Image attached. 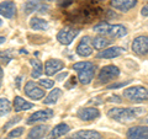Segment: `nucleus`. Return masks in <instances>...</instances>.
Returning <instances> with one entry per match:
<instances>
[{
	"mask_svg": "<svg viewBox=\"0 0 148 139\" xmlns=\"http://www.w3.org/2000/svg\"><path fill=\"white\" fill-rule=\"evenodd\" d=\"M143 113H145V110L141 107H127V108L114 107L109 110L108 116L111 119H114V121L126 123V122H131L133 119L138 118Z\"/></svg>",
	"mask_w": 148,
	"mask_h": 139,
	"instance_id": "nucleus-1",
	"label": "nucleus"
},
{
	"mask_svg": "<svg viewBox=\"0 0 148 139\" xmlns=\"http://www.w3.org/2000/svg\"><path fill=\"white\" fill-rule=\"evenodd\" d=\"M94 32L101 36H109L111 38H121L127 35V29L122 25H110L103 22L94 26Z\"/></svg>",
	"mask_w": 148,
	"mask_h": 139,
	"instance_id": "nucleus-2",
	"label": "nucleus"
},
{
	"mask_svg": "<svg viewBox=\"0 0 148 139\" xmlns=\"http://www.w3.org/2000/svg\"><path fill=\"white\" fill-rule=\"evenodd\" d=\"M73 69L78 72V79L82 84L88 85L92 81V79L95 76L96 67L90 62H79L74 64Z\"/></svg>",
	"mask_w": 148,
	"mask_h": 139,
	"instance_id": "nucleus-3",
	"label": "nucleus"
},
{
	"mask_svg": "<svg viewBox=\"0 0 148 139\" xmlns=\"http://www.w3.org/2000/svg\"><path fill=\"white\" fill-rule=\"evenodd\" d=\"M123 97L132 102L148 101V90L143 86H131L123 90Z\"/></svg>",
	"mask_w": 148,
	"mask_h": 139,
	"instance_id": "nucleus-4",
	"label": "nucleus"
},
{
	"mask_svg": "<svg viewBox=\"0 0 148 139\" xmlns=\"http://www.w3.org/2000/svg\"><path fill=\"white\" fill-rule=\"evenodd\" d=\"M120 75V69L116 65H106L99 73V82L101 84H108V82L115 80Z\"/></svg>",
	"mask_w": 148,
	"mask_h": 139,
	"instance_id": "nucleus-5",
	"label": "nucleus"
},
{
	"mask_svg": "<svg viewBox=\"0 0 148 139\" xmlns=\"http://www.w3.org/2000/svg\"><path fill=\"white\" fill-rule=\"evenodd\" d=\"M79 35V30L74 29V27H64L57 33V40L59 43H62L64 46L71 44L74 38Z\"/></svg>",
	"mask_w": 148,
	"mask_h": 139,
	"instance_id": "nucleus-6",
	"label": "nucleus"
},
{
	"mask_svg": "<svg viewBox=\"0 0 148 139\" xmlns=\"http://www.w3.org/2000/svg\"><path fill=\"white\" fill-rule=\"evenodd\" d=\"M24 90H25V94L29 96L30 99L35 100V101H38V100H41V99H43L45 97V90L41 89V87L34 81L26 82Z\"/></svg>",
	"mask_w": 148,
	"mask_h": 139,
	"instance_id": "nucleus-7",
	"label": "nucleus"
},
{
	"mask_svg": "<svg viewBox=\"0 0 148 139\" xmlns=\"http://www.w3.org/2000/svg\"><path fill=\"white\" fill-rule=\"evenodd\" d=\"M132 50L138 55L148 54V36H138L132 42Z\"/></svg>",
	"mask_w": 148,
	"mask_h": 139,
	"instance_id": "nucleus-8",
	"label": "nucleus"
},
{
	"mask_svg": "<svg viewBox=\"0 0 148 139\" xmlns=\"http://www.w3.org/2000/svg\"><path fill=\"white\" fill-rule=\"evenodd\" d=\"M53 117V110H41V111H37V112L32 113L29 119H27V124H35V123H38V122H45V121H48Z\"/></svg>",
	"mask_w": 148,
	"mask_h": 139,
	"instance_id": "nucleus-9",
	"label": "nucleus"
},
{
	"mask_svg": "<svg viewBox=\"0 0 148 139\" xmlns=\"http://www.w3.org/2000/svg\"><path fill=\"white\" fill-rule=\"evenodd\" d=\"M64 68V63L61 59H48L45 63V73L47 76H52Z\"/></svg>",
	"mask_w": 148,
	"mask_h": 139,
	"instance_id": "nucleus-10",
	"label": "nucleus"
},
{
	"mask_svg": "<svg viewBox=\"0 0 148 139\" xmlns=\"http://www.w3.org/2000/svg\"><path fill=\"white\" fill-rule=\"evenodd\" d=\"M92 53V44L89 36L83 37L79 44L77 46V54L80 57H89Z\"/></svg>",
	"mask_w": 148,
	"mask_h": 139,
	"instance_id": "nucleus-11",
	"label": "nucleus"
},
{
	"mask_svg": "<svg viewBox=\"0 0 148 139\" xmlns=\"http://www.w3.org/2000/svg\"><path fill=\"white\" fill-rule=\"evenodd\" d=\"M78 118H80L82 121H94L100 116V111L95 107H84V108H80L78 111Z\"/></svg>",
	"mask_w": 148,
	"mask_h": 139,
	"instance_id": "nucleus-12",
	"label": "nucleus"
},
{
	"mask_svg": "<svg viewBox=\"0 0 148 139\" xmlns=\"http://www.w3.org/2000/svg\"><path fill=\"white\" fill-rule=\"evenodd\" d=\"M48 10V6L45 5L43 3L38 1V0H27L24 5V12L25 14H32V12H36V11H41V12H45Z\"/></svg>",
	"mask_w": 148,
	"mask_h": 139,
	"instance_id": "nucleus-13",
	"label": "nucleus"
},
{
	"mask_svg": "<svg viewBox=\"0 0 148 139\" xmlns=\"http://www.w3.org/2000/svg\"><path fill=\"white\" fill-rule=\"evenodd\" d=\"M138 0H111L110 5L112 6L115 10L127 12L128 10H131L132 7H135L137 5Z\"/></svg>",
	"mask_w": 148,
	"mask_h": 139,
	"instance_id": "nucleus-14",
	"label": "nucleus"
},
{
	"mask_svg": "<svg viewBox=\"0 0 148 139\" xmlns=\"http://www.w3.org/2000/svg\"><path fill=\"white\" fill-rule=\"evenodd\" d=\"M0 15L6 17V18H12L16 16V5L14 1L6 0V1L0 3Z\"/></svg>",
	"mask_w": 148,
	"mask_h": 139,
	"instance_id": "nucleus-15",
	"label": "nucleus"
},
{
	"mask_svg": "<svg viewBox=\"0 0 148 139\" xmlns=\"http://www.w3.org/2000/svg\"><path fill=\"white\" fill-rule=\"evenodd\" d=\"M127 139H148V127L136 126L127 131Z\"/></svg>",
	"mask_w": 148,
	"mask_h": 139,
	"instance_id": "nucleus-16",
	"label": "nucleus"
},
{
	"mask_svg": "<svg viewBox=\"0 0 148 139\" xmlns=\"http://www.w3.org/2000/svg\"><path fill=\"white\" fill-rule=\"evenodd\" d=\"M49 131V127L46 124H38L30 129L26 139H43Z\"/></svg>",
	"mask_w": 148,
	"mask_h": 139,
	"instance_id": "nucleus-17",
	"label": "nucleus"
},
{
	"mask_svg": "<svg viewBox=\"0 0 148 139\" xmlns=\"http://www.w3.org/2000/svg\"><path fill=\"white\" fill-rule=\"evenodd\" d=\"M123 53V49L121 47H117V46H114V47H109L106 49H103L100 53H98L96 57L100 59H111V58H116L119 55H121Z\"/></svg>",
	"mask_w": 148,
	"mask_h": 139,
	"instance_id": "nucleus-18",
	"label": "nucleus"
},
{
	"mask_svg": "<svg viewBox=\"0 0 148 139\" xmlns=\"http://www.w3.org/2000/svg\"><path fill=\"white\" fill-rule=\"evenodd\" d=\"M103 136L98 131H78L72 134L71 139H101Z\"/></svg>",
	"mask_w": 148,
	"mask_h": 139,
	"instance_id": "nucleus-19",
	"label": "nucleus"
},
{
	"mask_svg": "<svg viewBox=\"0 0 148 139\" xmlns=\"http://www.w3.org/2000/svg\"><path fill=\"white\" fill-rule=\"evenodd\" d=\"M69 131H71V127H69L67 123H59L54 128H52L48 139H57L59 137H63V136H66Z\"/></svg>",
	"mask_w": 148,
	"mask_h": 139,
	"instance_id": "nucleus-20",
	"label": "nucleus"
},
{
	"mask_svg": "<svg viewBox=\"0 0 148 139\" xmlns=\"http://www.w3.org/2000/svg\"><path fill=\"white\" fill-rule=\"evenodd\" d=\"M30 108H34V104L27 102L25 99H22L20 96H16L14 100V110L16 112H22V111H27Z\"/></svg>",
	"mask_w": 148,
	"mask_h": 139,
	"instance_id": "nucleus-21",
	"label": "nucleus"
},
{
	"mask_svg": "<svg viewBox=\"0 0 148 139\" xmlns=\"http://www.w3.org/2000/svg\"><path fill=\"white\" fill-rule=\"evenodd\" d=\"M112 42V40L108 38V37L105 36H96L94 37V40H91V44H92V48L95 49H105L108 46L111 44Z\"/></svg>",
	"mask_w": 148,
	"mask_h": 139,
	"instance_id": "nucleus-22",
	"label": "nucleus"
},
{
	"mask_svg": "<svg viewBox=\"0 0 148 139\" xmlns=\"http://www.w3.org/2000/svg\"><path fill=\"white\" fill-rule=\"evenodd\" d=\"M30 26L35 31H46L48 30V22L41 17H32L30 20Z\"/></svg>",
	"mask_w": 148,
	"mask_h": 139,
	"instance_id": "nucleus-23",
	"label": "nucleus"
},
{
	"mask_svg": "<svg viewBox=\"0 0 148 139\" xmlns=\"http://www.w3.org/2000/svg\"><path fill=\"white\" fill-rule=\"evenodd\" d=\"M30 63H31L32 68H34V70H32V73H31V76L34 78V79L40 78L41 75H42V73H43V65H42V63H41L38 59H31Z\"/></svg>",
	"mask_w": 148,
	"mask_h": 139,
	"instance_id": "nucleus-24",
	"label": "nucleus"
},
{
	"mask_svg": "<svg viewBox=\"0 0 148 139\" xmlns=\"http://www.w3.org/2000/svg\"><path fill=\"white\" fill-rule=\"evenodd\" d=\"M61 95H62V90L61 89H53L47 95V97L45 99V101H43L45 105H54L58 101L59 97H61Z\"/></svg>",
	"mask_w": 148,
	"mask_h": 139,
	"instance_id": "nucleus-25",
	"label": "nucleus"
},
{
	"mask_svg": "<svg viewBox=\"0 0 148 139\" xmlns=\"http://www.w3.org/2000/svg\"><path fill=\"white\" fill-rule=\"evenodd\" d=\"M11 102L5 97H0V117H4L10 113L11 111Z\"/></svg>",
	"mask_w": 148,
	"mask_h": 139,
	"instance_id": "nucleus-26",
	"label": "nucleus"
},
{
	"mask_svg": "<svg viewBox=\"0 0 148 139\" xmlns=\"http://www.w3.org/2000/svg\"><path fill=\"white\" fill-rule=\"evenodd\" d=\"M11 59H12V50L11 49H6V50H1V52H0V63L8 64Z\"/></svg>",
	"mask_w": 148,
	"mask_h": 139,
	"instance_id": "nucleus-27",
	"label": "nucleus"
},
{
	"mask_svg": "<svg viewBox=\"0 0 148 139\" xmlns=\"http://www.w3.org/2000/svg\"><path fill=\"white\" fill-rule=\"evenodd\" d=\"M24 127H17V128H14L11 132H9L8 134V137L9 139H11V138H18V137H21L22 134H24Z\"/></svg>",
	"mask_w": 148,
	"mask_h": 139,
	"instance_id": "nucleus-28",
	"label": "nucleus"
},
{
	"mask_svg": "<svg viewBox=\"0 0 148 139\" xmlns=\"http://www.w3.org/2000/svg\"><path fill=\"white\" fill-rule=\"evenodd\" d=\"M40 85L45 89H52L54 86V81L52 79H40Z\"/></svg>",
	"mask_w": 148,
	"mask_h": 139,
	"instance_id": "nucleus-29",
	"label": "nucleus"
},
{
	"mask_svg": "<svg viewBox=\"0 0 148 139\" xmlns=\"http://www.w3.org/2000/svg\"><path fill=\"white\" fill-rule=\"evenodd\" d=\"M21 116H16V117H14L12 119H11V121H9L6 124H5V126H4V131H6V129H9V128H10L11 126H14V124H16L17 122H20L21 121Z\"/></svg>",
	"mask_w": 148,
	"mask_h": 139,
	"instance_id": "nucleus-30",
	"label": "nucleus"
},
{
	"mask_svg": "<svg viewBox=\"0 0 148 139\" xmlns=\"http://www.w3.org/2000/svg\"><path fill=\"white\" fill-rule=\"evenodd\" d=\"M127 84H130V80L128 81H123V82H119V84H112V85H110L108 89L112 90V89H117V87H123V86H126Z\"/></svg>",
	"mask_w": 148,
	"mask_h": 139,
	"instance_id": "nucleus-31",
	"label": "nucleus"
},
{
	"mask_svg": "<svg viewBox=\"0 0 148 139\" xmlns=\"http://www.w3.org/2000/svg\"><path fill=\"white\" fill-rule=\"evenodd\" d=\"M141 15H142V16H145V17H148V4H146V5L142 7Z\"/></svg>",
	"mask_w": 148,
	"mask_h": 139,
	"instance_id": "nucleus-32",
	"label": "nucleus"
},
{
	"mask_svg": "<svg viewBox=\"0 0 148 139\" xmlns=\"http://www.w3.org/2000/svg\"><path fill=\"white\" fill-rule=\"evenodd\" d=\"M75 79L77 78H71V81H69L68 82V84H66V86L68 87V89H69V87H72V86H75V84H77V80H75Z\"/></svg>",
	"mask_w": 148,
	"mask_h": 139,
	"instance_id": "nucleus-33",
	"label": "nucleus"
},
{
	"mask_svg": "<svg viewBox=\"0 0 148 139\" xmlns=\"http://www.w3.org/2000/svg\"><path fill=\"white\" fill-rule=\"evenodd\" d=\"M67 75H68V73H66V72H64V73H62V74H61V75H58V76H57V80H59V81H62V80H63V79H64V78H66Z\"/></svg>",
	"mask_w": 148,
	"mask_h": 139,
	"instance_id": "nucleus-34",
	"label": "nucleus"
},
{
	"mask_svg": "<svg viewBox=\"0 0 148 139\" xmlns=\"http://www.w3.org/2000/svg\"><path fill=\"white\" fill-rule=\"evenodd\" d=\"M3 78H4V72H3V68L0 67V87H1V84H3Z\"/></svg>",
	"mask_w": 148,
	"mask_h": 139,
	"instance_id": "nucleus-35",
	"label": "nucleus"
},
{
	"mask_svg": "<svg viewBox=\"0 0 148 139\" xmlns=\"http://www.w3.org/2000/svg\"><path fill=\"white\" fill-rule=\"evenodd\" d=\"M5 41H6V38H5V37H0V44L5 43Z\"/></svg>",
	"mask_w": 148,
	"mask_h": 139,
	"instance_id": "nucleus-36",
	"label": "nucleus"
},
{
	"mask_svg": "<svg viewBox=\"0 0 148 139\" xmlns=\"http://www.w3.org/2000/svg\"><path fill=\"white\" fill-rule=\"evenodd\" d=\"M20 81H21V76H18V78H17V87L20 86Z\"/></svg>",
	"mask_w": 148,
	"mask_h": 139,
	"instance_id": "nucleus-37",
	"label": "nucleus"
},
{
	"mask_svg": "<svg viewBox=\"0 0 148 139\" xmlns=\"http://www.w3.org/2000/svg\"><path fill=\"white\" fill-rule=\"evenodd\" d=\"M43 1H53V0H43Z\"/></svg>",
	"mask_w": 148,
	"mask_h": 139,
	"instance_id": "nucleus-38",
	"label": "nucleus"
},
{
	"mask_svg": "<svg viewBox=\"0 0 148 139\" xmlns=\"http://www.w3.org/2000/svg\"><path fill=\"white\" fill-rule=\"evenodd\" d=\"M1 25H3V21H1V20H0V26H1Z\"/></svg>",
	"mask_w": 148,
	"mask_h": 139,
	"instance_id": "nucleus-39",
	"label": "nucleus"
},
{
	"mask_svg": "<svg viewBox=\"0 0 148 139\" xmlns=\"http://www.w3.org/2000/svg\"><path fill=\"white\" fill-rule=\"evenodd\" d=\"M147 122H148V121H147Z\"/></svg>",
	"mask_w": 148,
	"mask_h": 139,
	"instance_id": "nucleus-40",
	"label": "nucleus"
}]
</instances>
